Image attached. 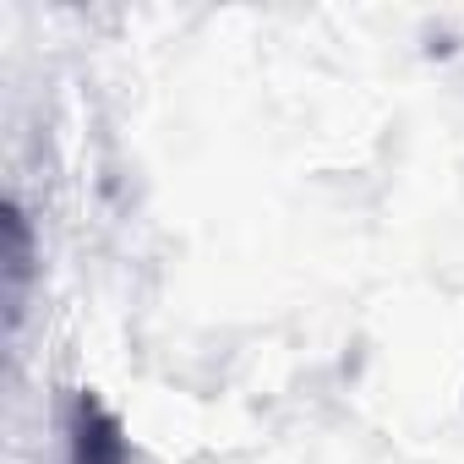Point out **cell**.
<instances>
[{"label": "cell", "instance_id": "obj_1", "mask_svg": "<svg viewBox=\"0 0 464 464\" xmlns=\"http://www.w3.org/2000/svg\"><path fill=\"white\" fill-rule=\"evenodd\" d=\"M72 464H126L121 431H115V420H110L93 399H77V420H72Z\"/></svg>", "mask_w": 464, "mask_h": 464}]
</instances>
